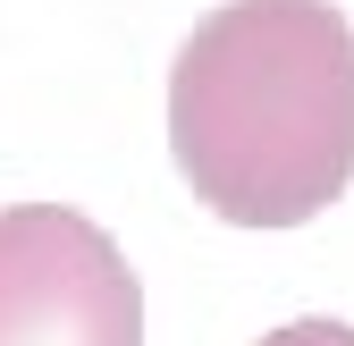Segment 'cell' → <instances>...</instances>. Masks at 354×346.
Listing matches in <instances>:
<instances>
[{"label": "cell", "instance_id": "2", "mask_svg": "<svg viewBox=\"0 0 354 346\" xmlns=\"http://www.w3.org/2000/svg\"><path fill=\"white\" fill-rule=\"evenodd\" d=\"M0 346H144V287L102 220L68 203L0 211Z\"/></svg>", "mask_w": 354, "mask_h": 346}, {"label": "cell", "instance_id": "3", "mask_svg": "<svg viewBox=\"0 0 354 346\" xmlns=\"http://www.w3.org/2000/svg\"><path fill=\"white\" fill-rule=\"evenodd\" d=\"M261 346H354V329L346 321H287V329H270V338H261Z\"/></svg>", "mask_w": 354, "mask_h": 346}, {"label": "cell", "instance_id": "1", "mask_svg": "<svg viewBox=\"0 0 354 346\" xmlns=\"http://www.w3.org/2000/svg\"><path fill=\"white\" fill-rule=\"evenodd\" d=\"M169 152L236 228H304L354 186V26L337 0H219L169 68Z\"/></svg>", "mask_w": 354, "mask_h": 346}]
</instances>
